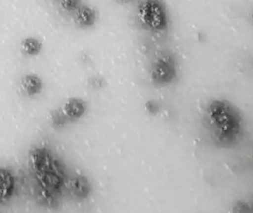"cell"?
I'll return each mask as SVG.
<instances>
[{
	"mask_svg": "<svg viewBox=\"0 0 253 213\" xmlns=\"http://www.w3.org/2000/svg\"><path fill=\"white\" fill-rule=\"evenodd\" d=\"M29 158L42 202L50 208L59 206L65 195L69 194L72 178H68L63 165L45 149H34Z\"/></svg>",
	"mask_w": 253,
	"mask_h": 213,
	"instance_id": "6da1fadb",
	"label": "cell"
},
{
	"mask_svg": "<svg viewBox=\"0 0 253 213\" xmlns=\"http://www.w3.org/2000/svg\"><path fill=\"white\" fill-rule=\"evenodd\" d=\"M138 10L141 20L150 28L161 29L166 25V11L159 1H142Z\"/></svg>",
	"mask_w": 253,
	"mask_h": 213,
	"instance_id": "7a4b0ae2",
	"label": "cell"
},
{
	"mask_svg": "<svg viewBox=\"0 0 253 213\" xmlns=\"http://www.w3.org/2000/svg\"><path fill=\"white\" fill-rule=\"evenodd\" d=\"M16 188V181L9 170L0 167V204L4 203L13 196Z\"/></svg>",
	"mask_w": 253,
	"mask_h": 213,
	"instance_id": "3957f363",
	"label": "cell"
},
{
	"mask_svg": "<svg viewBox=\"0 0 253 213\" xmlns=\"http://www.w3.org/2000/svg\"><path fill=\"white\" fill-rule=\"evenodd\" d=\"M151 74L156 83H169L175 75V68L168 61L160 59L153 65Z\"/></svg>",
	"mask_w": 253,
	"mask_h": 213,
	"instance_id": "277c9868",
	"label": "cell"
},
{
	"mask_svg": "<svg viewBox=\"0 0 253 213\" xmlns=\"http://www.w3.org/2000/svg\"><path fill=\"white\" fill-rule=\"evenodd\" d=\"M64 110L68 117L78 119L85 113L86 104L82 99L73 98L65 103Z\"/></svg>",
	"mask_w": 253,
	"mask_h": 213,
	"instance_id": "5b68a950",
	"label": "cell"
},
{
	"mask_svg": "<svg viewBox=\"0 0 253 213\" xmlns=\"http://www.w3.org/2000/svg\"><path fill=\"white\" fill-rule=\"evenodd\" d=\"M22 87L28 95H35L41 91L42 83L35 75H26L22 78Z\"/></svg>",
	"mask_w": 253,
	"mask_h": 213,
	"instance_id": "8992f818",
	"label": "cell"
},
{
	"mask_svg": "<svg viewBox=\"0 0 253 213\" xmlns=\"http://www.w3.org/2000/svg\"><path fill=\"white\" fill-rule=\"evenodd\" d=\"M77 19L80 25L83 26H90L93 25L96 20V13L91 7L84 6L79 9Z\"/></svg>",
	"mask_w": 253,
	"mask_h": 213,
	"instance_id": "52a82bcc",
	"label": "cell"
},
{
	"mask_svg": "<svg viewBox=\"0 0 253 213\" xmlns=\"http://www.w3.org/2000/svg\"><path fill=\"white\" fill-rule=\"evenodd\" d=\"M41 47L40 42L32 37L25 39L22 43V49L28 55H36L40 53Z\"/></svg>",
	"mask_w": 253,
	"mask_h": 213,
	"instance_id": "ba28073f",
	"label": "cell"
},
{
	"mask_svg": "<svg viewBox=\"0 0 253 213\" xmlns=\"http://www.w3.org/2000/svg\"><path fill=\"white\" fill-rule=\"evenodd\" d=\"M233 213H252V208L247 202H237L233 207Z\"/></svg>",
	"mask_w": 253,
	"mask_h": 213,
	"instance_id": "9c48e42d",
	"label": "cell"
},
{
	"mask_svg": "<svg viewBox=\"0 0 253 213\" xmlns=\"http://www.w3.org/2000/svg\"><path fill=\"white\" fill-rule=\"evenodd\" d=\"M62 5L66 10H74L77 7V1H62Z\"/></svg>",
	"mask_w": 253,
	"mask_h": 213,
	"instance_id": "30bf717a",
	"label": "cell"
}]
</instances>
